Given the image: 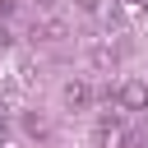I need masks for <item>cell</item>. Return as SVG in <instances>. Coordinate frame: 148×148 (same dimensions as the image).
I'll return each instance as SVG.
<instances>
[{
  "mask_svg": "<svg viewBox=\"0 0 148 148\" xmlns=\"http://www.w3.org/2000/svg\"><path fill=\"white\" fill-rule=\"evenodd\" d=\"M60 102H65L69 111H79V106H88V102H92V88H88L83 79H69V83L60 88Z\"/></svg>",
  "mask_w": 148,
  "mask_h": 148,
  "instance_id": "3957f363",
  "label": "cell"
},
{
  "mask_svg": "<svg viewBox=\"0 0 148 148\" xmlns=\"http://www.w3.org/2000/svg\"><path fill=\"white\" fill-rule=\"evenodd\" d=\"M23 125H28V134H37V139H42V134H51V125H46L42 116H23Z\"/></svg>",
  "mask_w": 148,
  "mask_h": 148,
  "instance_id": "8992f818",
  "label": "cell"
},
{
  "mask_svg": "<svg viewBox=\"0 0 148 148\" xmlns=\"http://www.w3.org/2000/svg\"><path fill=\"white\" fill-rule=\"evenodd\" d=\"M120 5H139V9H143V0H120Z\"/></svg>",
  "mask_w": 148,
  "mask_h": 148,
  "instance_id": "30bf717a",
  "label": "cell"
},
{
  "mask_svg": "<svg viewBox=\"0 0 148 148\" xmlns=\"http://www.w3.org/2000/svg\"><path fill=\"white\" fill-rule=\"evenodd\" d=\"M125 139H130V130H125L120 116H111V111H106V116L97 120V130H92V143H97V148H125Z\"/></svg>",
  "mask_w": 148,
  "mask_h": 148,
  "instance_id": "6da1fadb",
  "label": "cell"
},
{
  "mask_svg": "<svg viewBox=\"0 0 148 148\" xmlns=\"http://www.w3.org/2000/svg\"><path fill=\"white\" fill-rule=\"evenodd\" d=\"M0 148H9V143H0Z\"/></svg>",
  "mask_w": 148,
  "mask_h": 148,
  "instance_id": "7c38bea8",
  "label": "cell"
},
{
  "mask_svg": "<svg viewBox=\"0 0 148 148\" xmlns=\"http://www.w3.org/2000/svg\"><path fill=\"white\" fill-rule=\"evenodd\" d=\"M143 14H148V0H143Z\"/></svg>",
  "mask_w": 148,
  "mask_h": 148,
  "instance_id": "8fae6325",
  "label": "cell"
},
{
  "mask_svg": "<svg viewBox=\"0 0 148 148\" xmlns=\"http://www.w3.org/2000/svg\"><path fill=\"white\" fill-rule=\"evenodd\" d=\"M116 60H120V46H92V65L97 69H111Z\"/></svg>",
  "mask_w": 148,
  "mask_h": 148,
  "instance_id": "5b68a950",
  "label": "cell"
},
{
  "mask_svg": "<svg viewBox=\"0 0 148 148\" xmlns=\"http://www.w3.org/2000/svg\"><path fill=\"white\" fill-rule=\"evenodd\" d=\"M0 143H9V125H5V116H0Z\"/></svg>",
  "mask_w": 148,
  "mask_h": 148,
  "instance_id": "9c48e42d",
  "label": "cell"
},
{
  "mask_svg": "<svg viewBox=\"0 0 148 148\" xmlns=\"http://www.w3.org/2000/svg\"><path fill=\"white\" fill-rule=\"evenodd\" d=\"M32 37H42V42H60V37H65V23H60V18H46L42 28H32Z\"/></svg>",
  "mask_w": 148,
  "mask_h": 148,
  "instance_id": "277c9868",
  "label": "cell"
},
{
  "mask_svg": "<svg viewBox=\"0 0 148 148\" xmlns=\"http://www.w3.org/2000/svg\"><path fill=\"white\" fill-rule=\"evenodd\" d=\"M14 14V0H0V18H9Z\"/></svg>",
  "mask_w": 148,
  "mask_h": 148,
  "instance_id": "52a82bcc",
  "label": "cell"
},
{
  "mask_svg": "<svg viewBox=\"0 0 148 148\" xmlns=\"http://www.w3.org/2000/svg\"><path fill=\"white\" fill-rule=\"evenodd\" d=\"M116 106H125V111H148V83H139V79L120 83V88H116Z\"/></svg>",
  "mask_w": 148,
  "mask_h": 148,
  "instance_id": "7a4b0ae2",
  "label": "cell"
},
{
  "mask_svg": "<svg viewBox=\"0 0 148 148\" xmlns=\"http://www.w3.org/2000/svg\"><path fill=\"white\" fill-rule=\"evenodd\" d=\"M9 42H14V37H9V28L0 23V46H9Z\"/></svg>",
  "mask_w": 148,
  "mask_h": 148,
  "instance_id": "ba28073f",
  "label": "cell"
}]
</instances>
